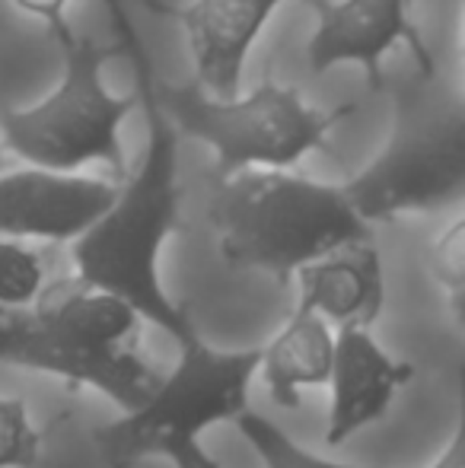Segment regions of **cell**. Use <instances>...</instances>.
Wrapping results in <instances>:
<instances>
[{
    "label": "cell",
    "mask_w": 465,
    "mask_h": 468,
    "mask_svg": "<svg viewBox=\"0 0 465 468\" xmlns=\"http://www.w3.org/2000/svg\"><path fill=\"white\" fill-rule=\"evenodd\" d=\"M109 23L118 36V55L128 58L137 83V102L147 118L141 166L118 186L106 214L70 242L74 278L106 290L141 313L143 322L163 328L175 345L195 338L188 313L169 300L160 278V255L179 229V134L169 124L153 93V58L137 36L122 0H106Z\"/></svg>",
    "instance_id": "cell-1"
},
{
    "label": "cell",
    "mask_w": 465,
    "mask_h": 468,
    "mask_svg": "<svg viewBox=\"0 0 465 468\" xmlns=\"http://www.w3.org/2000/svg\"><path fill=\"white\" fill-rule=\"evenodd\" d=\"M141 338L134 306L77 278L48 283L29 306H0V364L96 388L122 411L143 405L160 382Z\"/></svg>",
    "instance_id": "cell-2"
},
{
    "label": "cell",
    "mask_w": 465,
    "mask_h": 468,
    "mask_svg": "<svg viewBox=\"0 0 465 468\" xmlns=\"http://www.w3.org/2000/svg\"><path fill=\"white\" fill-rule=\"evenodd\" d=\"M207 217L227 265L280 283L332 249L373 239L342 186L274 166L214 176Z\"/></svg>",
    "instance_id": "cell-3"
},
{
    "label": "cell",
    "mask_w": 465,
    "mask_h": 468,
    "mask_svg": "<svg viewBox=\"0 0 465 468\" xmlns=\"http://www.w3.org/2000/svg\"><path fill=\"white\" fill-rule=\"evenodd\" d=\"M153 93L175 134L214 150V176L252 166L293 169L300 156L325 147L329 131L357 112L354 102L329 112L316 109L300 96V90L280 87L271 77H265L248 96L217 99L198 80L169 83L156 74Z\"/></svg>",
    "instance_id": "cell-4"
},
{
    "label": "cell",
    "mask_w": 465,
    "mask_h": 468,
    "mask_svg": "<svg viewBox=\"0 0 465 468\" xmlns=\"http://www.w3.org/2000/svg\"><path fill=\"white\" fill-rule=\"evenodd\" d=\"M61 45V83L29 109H6L0 115V147L29 166L80 173L90 163H106L115 179H124L122 122L137 105L134 96L109 93L102 68L118 51L74 32L64 23L51 32Z\"/></svg>",
    "instance_id": "cell-5"
},
{
    "label": "cell",
    "mask_w": 465,
    "mask_h": 468,
    "mask_svg": "<svg viewBox=\"0 0 465 468\" xmlns=\"http://www.w3.org/2000/svg\"><path fill=\"white\" fill-rule=\"evenodd\" d=\"M173 373L134 411L100 427L96 443L112 468H131L160 456L169 440H201L214 424L236 420L248 408V386L259 373V347L224 351L201 335L188 338Z\"/></svg>",
    "instance_id": "cell-6"
},
{
    "label": "cell",
    "mask_w": 465,
    "mask_h": 468,
    "mask_svg": "<svg viewBox=\"0 0 465 468\" xmlns=\"http://www.w3.org/2000/svg\"><path fill=\"white\" fill-rule=\"evenodd\" d=\"M342 191L370 227L460 204L465 197V105L460 99L402 105L386 147Z\"/></svg>",
    "instance_id": "cell-7"
},
{
    "label": "cell",
    "mask_w": 465,
    "mask_h": 468,
    "mask_svg": "<svg viewBox=\"0 0 465 468\" xmlns=\"http://www.w3.org/2000/svg\"><path fill=\"white\" fill-rule=\"evenodd\" d=\"M319 13V26L306 42V61L312 74L357 64L373 90H383V58L405 42L415 51L424 77H434V58L421 38V29L408 16V0H310Z\"/></svg>",
    "instance_id": "cell-8"
},
{
    "label": "cell",
    "mask_w": 465,
    "mask_h": 468,
    "mask_svg": "<svg viewBox=\"0 0 465 468\" xmlns=\"http://www.w3.org/2000/svg\"><path fill=\"white\" fill-rule=\"evenodd\" d=\"M118 182L45 166L0 169V236L74 242L112 204Z\"/></svg>",
    "instance_id": "cell-9"
},
{
    "label": "cell",
    "mask_w": 465,
    "mask_h": 468,
    "mask_svg": "<svg viewBox=\"0 0 465 468\" xmlns=\"http://www.w3.org/2000/svg\"><path fill=\"white\" fill-rule=\"evenodd\" d=\"M150 13L169 16L185 29L195 55V80L217 99H233L242 87V70L259 32L284 0H192L166 4L143 0Z\"/></svg>",
    "instance_id": "cell-10"
},
{
    "label": "cell",
    "mask_w": 465,
    "mask_h": 468,
    "mask_svg": "<svg viewBox=\"0 0 465 468\" xmlns=\"http://www.w3.org/2000/svg\"><path fill=\"white\" fill-rule=\"evenodd\" d=\"M411 379L415 367L379 347L370 328H338L329 382H325L332 388L325 443L342 446L354 433L373 427L392 408L398 388L408 386Z\"/></svg>",
    "instance_id": "cell-11"
},
{
    "label": "cell",
    "mask_w": 465,
    "mask_h": 468,
    "mask_svg": "<svg viewBox=\"0 0 465 468\" xmlns=\"http://www.w3.org/2000/svg\"><path fill=\"white\" fill-rule=\"evenodd\" d=\"M297 306L312 309L332 328H370L386 306V271L373 239L348 242L312 259L297 274Z\"/></svg>",
    "instance_id": "cell-12"
},
{
    "label": "cell",
    "mask_w": 465,
    "mask_h": 468,
    "mask_svg": "<svg viewBox=\"0 0 465 468\" xmlns=\"http://www.w3.org/2000/svg\"><path fill=\"white\" fill-rule=\"evenodd\" d=\"M332 354H335V328L312 309H293L287 325L259 354V373L274 405L300 408L303 388L325 386Z\"/></svg>",
    "instance_id": "cell-13"
},
{
    "label": "cell",
    "mask_w": 465,
    "mask_h": 468,
    "mask_svg": "<svg viewBox=\"0 0 465 468\" xmlns=\"http://www.w3.org/2000/svg\"><path fill=\"white\" fill-rule=\"evenodd\" d=\"M233 424L239 427V433L246 437V443L252 446L255 456L261 459L265 468H357L348 463H335V459L316 456L312 450L300 446L284 427H278L271 418L252 411V408H246Z\"/></svg>",
    "instance_id": "cell-14"
},
{
    "label": "cell",
    "mask_w": 465,
    "mask_h": 468,
    "mask_svg": "<svg viewBox=\"0 0 465 468\" xmlns=\"http://www.w3.org/2000/svg\"><path fill=\"white\" fill-rule=\"evenodd\" d=\"M45 287V255L29 242L0 236V306H29Z\"/></svg>",
    "instance_id": "cell-15"
},
{
    "label": "cell",
    "mask_w": 465,
    "mask_h": 468,
    "mask_svg": "<svg viewBox=\"0 0 465 468\" xmlns=\"http://www.w3.org/2000/svg\"><path fill=\"white\" fill-rule=\"evenodd\" d=\"M430 271L443 287L453 325H465V220H456L430 249Z\"/></svg>",
    "instance_id": "cell-16"
},
{
    "label": "cell",
    "mask_w": 465,
    "mask_h": 468,
    "mask_svg": "<svg viewBox=\"0 0 465 468\" xmlns=\"http://www.w3.org/2000/svg\"><path fill=\"white\" fill-rule=\"evenodd\" d=\"M42 456V437L29 418L23 399L0 395V468H36Z\"/></svg>",
    "instance_id": "cell-17"
},
{
    "label": "cell",
    "mask_w": 465,
    "mask_h": 468,
    "mask_svg": "<svg viewBox=\"0 0 465 468\" xmlns=\"http://www.w3.org/2000/svg\"><path fill=\"white\" fill-rule=\"evenodd\" d=\"M160 459H169L175 468H220L217 459L201 450V440H169L160 450Z\"/></svg>",
    "instance_id": "cell-18"
},
{
    "label": "cell",
    "mask_w": 465,
    "mask_h": 468,
    "mask_svg": "<svg viewBox=\"0 0 465 468\" xmlns=\"http://www.w3.org/2000/svg\"><path fill=\"white\" fill-rule=\"evenodd\" d=\"M13 4H16L23 13H29V16H38L51 32L61 29V26L68 23V16H64L68 0H13Z\"/></svg>",
    "instance_id": "cell-19"
},
{
    "label": "cell",
    "mask_w": 465,
    "mask_h": 468,
    "mask_svg": "<svg viewBox=\"0 0 465 468\" xmlns=\"http://www.w3.org/2000/svg\"><path fill=\"white\" fill-rule=\"evenodd\" d=\"M428 468H465V427H462V420L453 427L449 443L443 446V452Z\"/></svg>",
    "instance_id": "cell-20"
},
{
    "label": "cell",
    "mask_w": 465,
    "mask_h": 468,
    "mask_svg": "<svg viewBox=\"0 0 465 468\" xmlns=\"http://www.w3.org/2000/svg\"><path fill=\"white\" fill-rule=\"evenodd\" d=\"M6 166V156H4V147H0V169Z\"/></svg>",
    "instance_id": "cell-21"
},
{
    "label": "cell",
    "mask_w": 465,
    "mask_h": 468,
    "mask_svg": "<svg viewBox=\"0 0 465 468\" xmlns=\"http://www.w3.org/2000/svg\"><path fill=\"white\" fill-rule=\"evenodd\" d=\"M408 4H415V0H408Z\"/></svg>",
    "instance_id": "cell-22"
}]
</instances>
